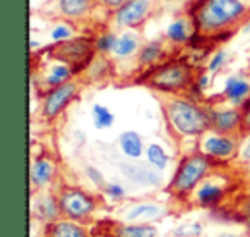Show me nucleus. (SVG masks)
<instances>
[{
	"label": "nucleus",
	"mask_w": 250,
	"mask_h": 237,
	"mask_svg": "<svg viewBox=\"0 0 250 237\" xmlns=\"http://www.w3.org/2000/svg\"><path fill=\"white\" fill-rule=\"evenodd\" d=\"M219 237H250V236H240V234H231V232H223V234H219Z\"/></svg>",
	"instance_id": "obj_37"
},
{
	"label": "nucleus",
	"mask_w": 250,
	"mask_h": 237,
	"mask_svg": "<svg viewBox=\"0 0 250 237\" xmlns=\"http://www.w3.org/2000/svg\"><path fill=\"white\" fill-rule=\"evenodd\" d=\"M154 4L156 0H127L120 9L115 11V26L125 29L141 28L153 14Z\"/></svg>",
	"instance_id": "obj_11"
},
{
	"label": "nucleus",
	"mask_w": 250,
	"mask_h": 237,
	"mask_svg": "<svg viewBox=\"0 0 250 237\" xmlns=\"http://www.w3.org/2000/svg\"><path fill=\"white\" fill-rule=\"evenodd\" d=\"M163 53H165L163 43L149 42L141 47V50L137 52V64H139V67H147V69H149V67L160 64Z\"/></svg>",
	"instance_id": "obj_24"
},
{
	"label": "nucleus",
	"mask_w": 250,
	"mask_h": 237,
	"mask_svg": "<svg viewBox=\"0 0 250 237\" xmlns=\"http://www.w3.org/2000/svg\"><path fill=\"white\" fill-rule=\"evenodd\" d=\"M52 59L62 60L74 67V71H83L96 57L94 40L91 38H69L65 42H57L50 48Z\"/></svg>",
	"instance_id": "obj_7"
},
{
	"label": "nucleus",
	"mask_w": 250,
	"mask_h": 237,
	"mask_svg": "<svg viewBox=\"0 0 250 237\" xmlns=\"http://www.w3.org/2000/svg\"><path fill=\"white\" fill-rule=\"evenodd\" d=\"M57 177V165L46 155L33 158L29 167V184H31V194L38 191H45Z\"/></svg>",
	"instance_id": "obj_14"
},
{
	"label": "nucleus",
	"mask_w": 250,
	"mask_h": 237,
	"mask_svg": "<svg viewBox=\"0 0 250 237\" xmlns=\"http://www.w3.org/2000/svg\"><path fill=\"white\" fill-rule=\"evenodd\" d=\"M214 164H219V162H214L199 150L185 155L178 162V167L168 184L167 192L177 201L187 203L195 188L214 170Z\"/></svg>",
	"instance_id": "obj_4"
},
{
	"label": "nucleus",
	"mask_w": 250,
	"mask_h": 237,
	"mask_svg": "<svg viewBox=\"0 0 250 237\" xmlns=\"http://www.w3.org/2000/svg\"><path fill=\"white\" fill-rule=\"evenodd\" d=\"M79 91H81V84L74 77L67 81V83L59 84V86L45 91L42 100L43 118L45 120H55L57 117H60L63 114V110L77 98Z\"/></svg>",
	"instance_id": "obj_9"
},
{
	"label": "nucleus",
	"mask_w": 250,
	"mask_h": 237,
	"mask_svg": "<svg viewBox=\"0 0 250 237\" xmlns=\"http://www.w3.org/2000/svg\"><path fill=\"white\" fill-rule=\"evenodd\" d=\"M229 179L212 170L187 199L188 208H219L229 192Z\"/></svg>",
	"instance_id": "obj_6"
},
{
	"label": "nucleus",
	"mask_w": 250,
	"mask_h": 237,
	"mask_svg": "<svg viewBox=\"0 0 250 237\" xmlns=\"http://www.w3.org/2000/svg\"><path fill=\"white\" fill-rule=\"evenodd\" d=\"M50 36H52L53 42H65V40L72 38V28L67 24H59L55 26V28L52 29V33H50Z\"/></svg>",
	"instance_id": "obj_32"
},
{
	"label": "nucleus",
	"mask_w": 250,
	"mask_h": 237,
	"mask_svg": "<svg viewBox=\"0 0 250 237\" xmlns=\"http://www.w3.org/2000/svg\"><path fill=\"white\" fill-rule=\"evenodd\" d=\"M226 60H228V53H226L225 50H219V52H216L214 55L211 57V60H209V64H208V71L209 72H218V71H221L223 67H225Z\"/></svg>",
	"instance_id": "obj_31"
},
{
	"label": "nucleus",
	"mask_w": 250,
	"mask_h": 237,
	"mask_svg": "<svg viewBox=\"0 0 250 237\" xmlns=\"http://www.w3.org/2000/svg\"><path fill=\"white\" fill-rule=\"evenodd\" d=\"M171 2H180V4H187V2H197V0H171Z\"/></svg>",
	"instance_id": "obj_38"
},
{
	"label": "nucleus",
	"mask_w": 250,
	"mask_h": 237,
	"mask_svg": "<svg viewBox=\"0 0 250 237\" xmlns=\"http://www.w3.org/2000/svg\"><path fill=\"white\" fill-rule=\"evenodd\" d=\"M43 237H93V230L86 223L70 218H59L43 227Z\"/></svg>",
	"instance_id": "obj_17"
},
{
	"label": "nucleus",
	"mask_w": 250,
	"mask_h": 237,
	"mask_svg": "<svg viewBox=\"0 0 250 237\" xmlns=\"http://www.w3.org/2000/svg\"><path fill=\"white\" fill-rule=\"evenodd\" d=\"M125 2H127V0H96L98 5L108 9V11H117V9H120Z\"/></svg>",
	"instance_id": "obj_35"
},
{
	"label": "nucleus",
	"mask_w": 250,
	"mask_h": 237,
	"mask_svg": "<svg viewBox=\"0 0 250 237\" xmlns=\"http://www.w3.org/2000/svg\"><path fill=\"white\" fill-rule=\"evenodd\" d=\"M240 136L221 134L209 129L199 138V151L208 155L214 162H229L240 153Z\"/></svg>",
	"instance_id": "obj_8"
},
{
	"label": "nucleus",
	"mask_w": 250,
	"mask_h": 237,
	"mask_svg": "<svg viewBox=\"0 0 250 237\" xmlns=\"http://www.w3.org/2000/svg\"><path fill=\"white\" fill-rule=\"evenodd\" d=\"M94 234L110 237H158V227L154 223L124 222V220H98L93 229Z\"/></svg>",
	"instance_id": "obj_10"
},
{
	"label": "nucleus",
	"mask_w": 250,
	"mask_h": 237,
	"mask_svg": "<svg viewBox=\"0 0 250 237\" xmlns=\"http://www.w3.org/2000/svg\"><path fill=\"white\" fill-rule=\"evenodd\" d=\"M146 158H147V164L151 165V167L158 168V170H165V168L168 167V164H170V157H168V153L165 151V148L161 146V144L158 143H151L146 146Z\"/></svg>",
	"instance_id": "obj_25"
},
{
	"label": "nucleus",
	"mask_w": 250,
	"mask_h": 237,
	"mask_svg": "<svg viewBox=\"0 0 250 237\" xmlns=\"http://www.w3.org/2000/svg\"><path fill=\"white\" fill-rule=\"evenodd\" d=\"M101 191H103L104 196H106V198H110L111 201H124V199H125L124 186L117 184V182H106V186H104Z\"/></svg>",
	"instance_id": "obj_30"
},
{
	"label": "nucleus",
	"mask_w": 250,
	"mask_h": 237,
	"mask_svg": "<svg viewBox=\"0 0 250 237\" xmlns=\"http://www.w3.org/2000/svg\"><path fill=\"white\" fill-rule=\"evenodd\" d=\"M223 96L235 107H242L250 96V83L242 76H229L225 83Z\"/></svg>",
	"instance_id": "obj_20"
},
{
	"label": "nucleus",
	"mask_w": 250,
	"mask_h": 237,
	"mask_svg": "<svg viewBox=\"0 0 250 237\" xmlns=\"http://www.w3.org/2000/svg\"><path fill=\"white\" fill-rule=\"evenodd\" d=\"M249 14L250 5L243 0H199L192 21L202 36L218 38L221 33H229L242 24Z\"/></svg>",
	"instance_id": "obj_1"
},
{
	"label": "nucleus",
	"mask_w": 250,
	"mask_h": 237,
	"mask_svg": "<svg viewBox=\"0 0 250 237\" xmlns=\"http://www.w3.org/2000/svg\"><path fill=\"white\" fill-rule=\"evenodd\" d=\"M141 36L136 31H124L118 35L117 43H115L113 55L117 59H129V57L136 55L141 50Z\"/></svg>",
	"instance_id": "obj_23"
},
{
	"label": "nucleus",
	"mask_w": 250,
	"mask_h": 237,
	"mask_svg": "<svg viewBox=\"0 0 250 237\" xmlns=\"http://www.w3.org/2000/svg\"><path fill=\"white\" fill-rule=\"evenodd\" d=\"M120 170L124 177H127L130 182L143 188H158L163 184L160 170L154 167H147L144 164H122Z\"/></svg>",
	"instance_id": "obj_16"
},
{
	"label": "nucleus",
	"mask_w": 250,
	"mask_h": 237,
	"mask_svg": "<svg viewBox=\"0 0 250 237\" xmlns=\"http://www.w3.org/2000/svg\"><path fill=\"white\" fill-rule=\"evenodd\" d=\"M194 21H188L185 18H177L171 21L167 28V40L173 45H184V43L190 42L192 35H194Z\"/></svg>",
	"instance_id": "obj_22"
},
{
	"label": "nucleus",
	"mask_w": 250,
	"mask_h": 237,
	"mask_svg": "<svg viewBox=\"0 0 250 237\" xmlns=\"http://www.w3.org/2000/svg\"><path fill=\"white\" fill-rule=\"evenodd\" d=\"M117 38L118 36L115 35L113 31H104V33H101V35H98L96 38H94V48H96V53H100V55L113 53Z\"/></svg>",
	"instance_id": "obj_28"
},
{
	"label": "nucleus",
	"mask_w": 250,
	"mask_h": 237,
	"mask_svg": "<svg viewBox=\"0 0 250 237\" xmlns=\"http://www.w3.org/2000/svg\"><path fill=\"white\" fill-rule=\"evenodd\" d=\"M211 131L242 138V107L211 108Z\"/></svg>",
	"instance_id": "obj_12"
},
{
	"label": "nucleus",
	"mask_w": 250,
	"mask_h": 237,
	"mask_svg": "<svg viewBox=\"0 0 250 237\" xmlns=\"http://www.w3.org/2000/svg\"><path fill=\"white\" fill-rule=\"evenodd\" d=\"M243 2H245V4H249V5H250V0H243Z\"/></svg>",
	"instance_id": "obj_40"
},
{
	"label": "nucleus",
	"mask_w": 250,
	"mask_h": 237,
	"mask_svg": "<svg viewBox=\"0 0 250 237\" xmlns=\"http://www.w3.org/2000/svg\"><path fill=\"white\" fill-rule=\"evenodd\" d=\"M204 232V223L202 222H190L173 229L167 234V237H201Z\"/></svg>",
	"instance_id": "obj_29"
},
{
	"label": "nucleus",
	"mask_w": 250,
	"mask_h": 237,
	"mask_svg": "<svg viewBox=\"0 0 250 237\" xmlns=\"http://www.w3.org/2000/svg\"><path fill=\"white\" fill-rule=\"evenodd\" d=\"M194 69L184 60H167L149 67L139 83L163 95H180L190 91L195 84Z\"/></svg>",
	"instance_id": "obj_3"
},
{
	"label": "nucleus",
	"mask_w": 250,
	"mask_h": 237,
	"mask_svg": "<svg viewBox=\"0 0 250 237\" xmlns=\"http://www.w3.org/2000/svg\"><path fill=\"white\" fill-rule=\"evenodd\" d=\"M250 136V96L242 105V138Z\"/></svg>",
	"instance_id": "obj_33"
},
{
	"label": "nucleus",
	"mask_w": 250,
	"mask_h": 237,
	"mask_svg": "<svg viewBox=\"0 0 250 237\" xmlns=\"http://www.w3.org/2000/svg\"><path fill=\"white\" fill-rule=\"evenodd\" d=\"M163 114L170 131L178 138H201L211 129V108L180 95H165Z\"/></svg>",
	"instance_id": "obj_2"
},
{
	"label": "nucleus",
	"mask_w": 250,
	"mask_h": 237,
	"mask_svg": "<svg viewBox=\"0 0 250 237\" xmlns=\"http://www.w3.org/2000/svg\"><path fill=\"white\" fill-rule=\"evenodd\" d=\"M60 213L63 218L89 223L100 208V199L77 186H62L57 191Z\"/></svg>",
	"instance_id": "obj_5"
},
{
	"label": "nucleus",
	"mask_w": 250,
	"mask_h": 237,
	"mask_svg": "<svg viewBox=\"0 0 250 237\" xmlns=\"http://www.w3.org/2000/svg\"><path fill=\"white\" fill-rule=\"evenodd\" d=\"M59 12L69 21H83L91 16L96 7V0H59Z\"/></svg>",
	"instance_id": "obj_19"
},
{
	"label": "nucleus",
	"mask_w": 250,
	"mask_h": 237,
	"mask_svg": "<svg viewBox=\"0 0 250 237\" xmlns=\"http://www.w3.org/2000/svg\"><path fill=\"white\" fill-rule=\"evenodd\" d=\"M93 237H110V236H103V234H94Z\"/></svg>",
	"instance_id": "obj_39"
},
{
	"label": "nucleus",
	"mask_w": 250,
	"mask_h": 237,
	"mask_svg": "<svg viewBox=\"0 0 250 237\" xmlns=\"http://www.w3.org/2000/svg\"><path fill=\"white\" fill-rule=\"evenodd\" d=\"M240 157H242V160L250 162V136H249V140L245 141V144H243V148H242V150H240Z\"/></svg>",
	"instance_id": "obj_36"
},
{
	"label": "nucleus",
	"mask_w": 250,
	"mask_h": 237,
	"mask_svg": "<svg viewBox=\"0 0 250 237\" xmlns=\"http://www.w3.org/2000/svg\"><path fill=\"white\" fill-rule=\"evenodd\" d=\"M86 175L89 177V181L93 182L94 186H98L100 189H103L104 186H106V181H104L103 174H101L96 167H93V165H87L86 167Z\"/></svg>",
	"instance_id": "obj_34"
},
{
	"label": "nucleus",
	"mask_w": 250,
	"mask_h": 237,
	"mask_svg": "<svg viewBox=\"0 0 250 237\" xmlns=\"http://www.w3.org/2000/svg\"><path fill=\"white\" fill-rule=\"evenodd\" d=\"M91 115H93V124L96 129H108V127H111L115 122V115L110 112V108H106L101 103L93 105Z\"/></svg>",
	"instance_id": "obj_26"
},
{
	"label": "nucleus",
	"mask_w": 250,
	"mask_h": 237,
	"mask_svg": "<svg viewBox=\"0 0 250 237\" xmlns=\"http://www.w3.org/2000/svg\"><path fill=\"white\" fill-rule=\"evenodd\" d=\"M167 206L156 201H139L132 203L127 208H122L118 216L124 222H137V223H154L167 216Z\"/></svg>",
	"instance_id": "obj_13"
},
{
	"label": "nucleus",
	"mask_w": 250,
	"mask_h": 237,
	"mask_svg": "<svg viewBox=\"0 0 250 237\" xmlns=\"http://www.w3.org/2000/svg\"><path fill=\"white\" fill-rule=\"evenodd\" d=\"M231 218L243 223L250 234V192L235 203V206L231 208Z\"/></svg>",
	"instance_id": "obj_27"
},
{
	"label": "nucleus",
	"mask_w": 250,
	"mask_h": 237,
	"mask_svg": "<svg viewBox=\"0 0 250 237\" xmlns=\"http://www.w3.org/2000/svg\"><path fill=\"white\" fill-rule=\"evenodd\" d=\"M31 216L42 223H50L62 218L59 206V198L53 192H33L31 194Z\"/></svg>",
	"instance_id": "obj_15"
},
{
	"label": "nucleus",
	"mask_w": 250,
	"mask_h": 237,
	"mask_svg": "<svg viewBox=\"0 0 250 237\" xmlns=\"http://www.w3.org/2000/svg\"><path fill=\"white\" fill-rule=\"evenodd\" d=\"M118 146H120L122 153L127 158H130V160H139L146 153L143 138L136 131H124L118 136Z\"/></svg>",
	"instance_id": "obj_21"
},
{
	"label": "nucleus",
	"mask_w": 250,
	"mask_h": 237,
	"mask_svg": "<svg viewBox=\"0 0 250 237\" xmlns=\"http://www.w3.org/2000/svg\"><path fill=\"white\" fill-rule=\"evenodd\" d=\"M74 74H76V71H74L72 66L62 62V60L52 59V62L46 66V69L42 74V84L45 88V91H48L52 88L59 86V84H63L69 79H72Z\"/></svg>",
	"instance_id": "obj_18"
}]
</instances>
